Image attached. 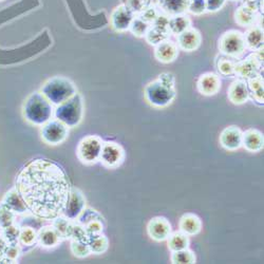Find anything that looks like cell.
<instances>
[{
    "mask_svg": "<svg viewBox=\"0 0 264 264\" xmlns=\"http://www.w3.org/2000/svg\"><path fill=\"white\" fill-rule=\"evenodd\" d=\"M70 250L76 258L84 259L89 257L91 255V251L88 242L85 241H77V240H71Z\"/></svg>",
    "mask_w": 264,
    "mask_h": 264,
    "instance_id": "28",
    "label": "cell"
},
{
    "mask_svg": "<svg viewBox=\"0 0 264 264\" xmlns=\"http://www.w3.org/2000/svg\"><path fill=\"white\" fill-rule=\"evenodd\" d=\"M2 203L11 209L16 214H22L29 211L25 200L16 187L12 188L4 195Z\"/></svg>",
    "mask_w": 264,
    "mask_h": 264,
    "instance_id": "16",
    "label": "cell"
},
{
    "mask_svg": "<svg viewBox=\"0 0 264 264\" xmlns=\"http://www.w3.org/2000/svg\"><path fill=\"white\" fill-rule=\"evenodd\" d=\"M242 147L252 154H257L264 147V135L257 129H249L243 132Z\"/></svg>",
    "mask_w": 264,
    "mask_h": 264,
    "instance_id": "13",
    "label": "cell"
},
{
    "mask_svg": "<svg viewBox=\"0 0 264 264\" xmlns=\"http://www.w3.org/2000/svg\"><path fill=\"white\" fill-rule=\"evenodd\" d=\"M86 209V198L81 190L77 188H71L66 209L63 211V215L69 220H77L81 213Z\"/></svg>",
    "mask_w": 264,
    "mask_h": 264,
    "instance_id": "11",
    "label": "cell"
},
{
    "mask_svg": "<svg viewBox=\"0 0 264 264\" xmlns=\"http://www.w3.org/2000/svg\"><path fill=\"white\" fill-rule=\"evenodd\" d=\"M61 237L53 225L43 226L37 231V243L44 249H54L61 242Z\"/></svg>",
    "mask_w": 264,
    "mask_h": 264,
    "instance_id": "14",
    "label": "cell"
},
{
    "mask_svg": "<svg viewBox=\"0 0 264 264\" xmlns=\"http://www.w3.org/2000/svg\"><path fill=\"white\" fill-rule=\"evenodd\" d=\"M15 187L29 211L45 221H52L63 213L71 190L62 167L44 158L34 159L23 168Z\"/></svg>",
    "mask_w": 264,
    "mask_h": 264,
    "instance_id": "1",
    "label": "cell"
},
{
    "mask_svg": "<svg viewBox=\"0 0 264 264\" xmlns=\"http://www.w3.org/2000/svg\"><path fill=\"white\" fill-rule=\"evenodd\" d=\"M131 30H132V33L134 35H137L139 37H142L146 34V31H147V26L145 25V23L142 22V21H135L132 27H131Z\"/></svg>",
    "mask_w": 264,
    "mask_h": 264,
    "instance_id": "39",
    "label": "cell"
},
{
    "mask_svg": "<svg viewBox=\"0 0 264 264\" xmlns=\"http://www.w3.org/2000/svg\"><path fill=\"white\" fill-rule=\"evenodd\" d=\"M189 22L187 19L184 18H175L170 22V30L174 34H181L185 32L188 28Z\"/></svg>",
    "mask_w": 264,
    "mask_h": 264,
    "instance_id": "37",
    "label": "cell"
},
{
    "mask_svg": "<svg viewBox=\"0 0 264 264\" xmlns=\"http://www.w3.org/2000/svg\"><path fill=\"white\" fill-rule=\"evenodd\" d=\"M7 245H9V243H7V241L3 238V236L0 234V257H4V252Z\"/></svg>",
    "mask_w": 264,
    "mask_h": 264,
    "instance_id": "40",
    "label": "cell"
},
{
    "mask_svg": "<svg viewBox=\"0 0 264 264\" xmlns=\"http://www.w3.org/2000/svg\"><path fill=\"white\" fill-rule=\"evenodd\" d=\"M145 98L154 107L169 106L175 98L173 76L169 73H163L158 81L148 84L145 89Z\"/></svg>",
    "mask_w": 264,
    "mask_h": 264,
    "instance_id": "2",
    "label": "cell"
},
{
    "mask_svg": "<svg viewBox=\"0 0 264 264\" xmlns=\"http://www.w3.org/2000/svg\"><path fill=\"white\" fill-rule=\"evenodd\" d=\"M18 243L21 246H33L37 243V231L31 226H23L20 228Z\"/></svg>",
    "mask_w": 264,
    "mask_h": 264,
    "instance_id": "25",
    "label": "cell"
},
{
    "mask_svg": "<svg viewBox=\"0 0 264 264\" xmlns=\"http://www.w3.org/2000/svg\"><path fill=\"white\" fill-rule=\"evenodd\" d=\"M125 161V150L121 144L113 141L104 142L100 162L108 169H115Z\"/></svg>",
    "mask_w": 264,
    "mask_h": 264,
    "instance_id": "8",
    "label": "cell"
},
{
    "mask_svg": "<svg viewBox=\"0 0 264 264\" xmlns=\"http://www.w3.org/2000/svg\"><path fill=\"white\" fill-rule=\"evenodd\" d=\"M178 43L183 50L188 52L195 51L199 48L200 43H201V37H200V34L197 31L186 30L185 32H183V33L179 35Z\"/></svg>",
    "mask_w": 264,
    "mask_h": 264,
    "instance_id": "20",
    "label": "cell"
},
{
    "mask_svg": "<svg viewBox=\"0 0 264 264\" xmlns=\"http://www.w3.org/2000/svg\"><path fill=\"white\" fill-rule=\"evenodd\" d=\"M228 99L236 105L244 104L249 99V89L247 85L243 81H237L231 84L228 90Z\"/></svg>",
    "mask_w": 264,
    "mask_h": 264,
    "instance_id": "19",
    "label": "cell"
},
{
    "mask_svg": "<svg viewBox=\"0 0 264 264\" xmlns=\"http://www.w3.org/2000/svg\"><path fill=\"white\" fill-rule=\"evenodd\" d=\"M94 219H101V220H104L103 217H102V214L97 211H94L92 209H86L84 210V211L81 213V215H79L77 221L78 222H81L83 225L84 224H86L87 222H89L91 220H94Z\"/></svg>",
    "mask_w": 264,
    "mask_h": 264,
    "instance_id": "36",
    "label": "cell"
},
{
    "mask_svg": "<svg viewBox=\"0 0 264 264\" xmlns=\"http://www.w3.org/2000/svg\"><path fill=\"white\" fill-rule=\"evenodd\" d=\"M244 37L239 32H229L220 41V49L230 56H240L245 51Z\"/></svg>",
    "mask_w": 264,
    "mask_h": 264,
    "instance_id": "9",
    "label": "cell"
},
{
    "mask_svg": "<svg viewBox=\"0 0 264 264\" xmlns=\"http://www.w3.org/2000/svg\"><path fill=\"white\" fill-rule=\"evenodd\" d=\"M245 46L250 48L251 50H258L263 45V34L261 30L253 29L247 32L246 37L244 38Z\"/></svg>",
    "mask_w": 264,
    "mask_h": 264,
    "instance_id": "26",
    "label": "cell"
},
{
    "mask_svg": "<svg viewBox=\"0 0 264 264\" xmlns=\"http://www.w3.org/2000/svg\"><path fill=\"white\" fill-rule=\"evenodd\" d=\"M20 226L18 224H12L9 227H5L1 229V235L6 240L7 243H18L19 234H20Z\"/></svg>",
    "mask_w": 264,
    "mask_h": 264,
    "instance_id": "31",
    "label": "cell"
},
{
    "mask_svg": "<svg viewBox=\"0 0 264 264\" xmlns=\"http://www.w3.org/2000/svg\"><path fill=\"white\" fill-rule=\"evenodd\" d=\"M155 55L158 61L164 63L171 62L178 56V47L172 42L165 41L158 45V47L156 48Z\"/></svg>",
    "mask_w": 264,
    "mask_h": 264,
    "instance_id": "18",
    "label": "cell"
},
{
    "mask_svg": "<svg viewBox=\"0 0 264 264\" xmlns=\"http://www.w3.org/2000/svg\"><path fill=\"white\" fill-rule=\"evenodd\" d=\"M259 62H260V58L256 57V56H251V57L239 63V65L236 67L235 71L239 75H241L243 77H255L256 73H257V71L259 69Z\"/></svg>",
    "mask_w": 264,
    "mask_h": 264,
    "instance_id": "22",
    "label": "cell"
},
{
    "mask_svg": "<svg viewBox=\"0 0 264 264\" xmlns=\"http://www.w3.org/2000/svg\"><path fill=\"white\" fill-rule=\"evenodd\" d=\"M53 115L52 104L43 93H33L23 105V116L26 121L34 126L42 127L49 122Z\"/></svg>",
    "mask_w": 264,
    "mask_h": 264,
    "instance_id": "3",
    "label": "cell"
},
{
    "mask_svg": "<svg viewBox=\"0 0 264 264\" xmlns=\"http://www.w3.org/2000/svg\"><path fill=\"white\" fill-rule=\"evenodd\" d=\"M171 233V224L164 217H155L147 224V234L156 242L166 241Z\"/></svg>",
    "mask_w": 264,
    "mask_h": 264,
    "instance_id": "10",
    "label": "cell"
},
{
    "mask_svg": "<svg viewBox=\"0 0 264 264\" xmlns=\"http://www.w3.org/2000/svg\"><path fill=\"white\" fill-rule=\"evenodd\" d=\"M166 241H167L168 250H169L171 253L189 249V244H190L189 237L184 233H182V231H175V233H171Z\"/></svg>",
    "mask_w": 264,
    "mask_h": 264,
    "instance_id": "21",
    "label": "cell"
},
{
    "mask_svg": "<svg viewBox=\"0 0 264 264\" xmlns=\"http://www.w3.org/2000/svg\"><path fill=\"white\" fill-rule=\"evenodd\" d=\"M104 141L98 135H88L78 143L76 149L77 158L85 165H93L100 162Z\"/></svg>",
    "mask_w": 264,
    "mask_h": 264,
    "instance_id": "6",
    "label": "cell"
},
{
    "mask_svg": "<svg viewBox=\"0 0 264 264\" xmlns=\"http://www.w3.org/2000/svg\"><path fill=\"white\" fill-rule=\"evenodd\" d=\"M20 254H21L20 244L19 243H10L5 249L4 257L7 260H10L12 263H15L16 261L18 260Z\"/></svg>",
    "mask_w": 264,
    "mask_h": 264,
    "instance_id": "34",
    "label": "cell"
},
{
    "mask_svg": "<svg viewBox=\"0 0 264 264\" xmlns=\"http://www.w3.org/2000/svg\"><path fill=\"white\" fill-rule=\"evenodd\" d=\"M179 228L180 231L188 237L197 236L202 230V221L197 214L187 212L181 217L179 221Z\"/></svg>",
    "mask_w": 264,
    "mask_h": 264,
    "instance_id": "15",
    "label": "cell"
},
{
    "mask_svg": "<svg viewBox=\"0 0 264 264\" xmlns=\"http://www.w3.org/2000/svg\"><path fill=\"white\" fill-rule=\"evenodd\" d=\"M69 137V127L58 119H50L42 126L41 138L47 145L57 146L65 142Z\"/></svg>",
    "mask_w": 264,
    "mask_h": 264,
    "instance_id": "7",
    "label": "cell"
},
{
    "mask_svg": "<svg viewBox=\"0 0 264 264\" xmlns=\"http://www.w3.org/2000/svg\"><path fill=\"white\" fill-rule=\"evenodd\" d=\"M242 137L243 132L237 126L226 127L220 134V145L227 151H237L242 147Z\"/></svg>",
    "mask_w": 264,
    "mask_h": 264,
    "instance_id": "12",
    "label": "cell"
},
{
    "mask_svg": "<svg viewBox=\"0 0 264 264\" xmlns=\"http://www.w3.org/2000/svg\"><path fill=\"white\" fill-rule=\"evenodd\" d=\"M170 261L172 264H194L197 261L196 255L189 249L172 252Z\"/></svg>",
    "mask_w": 264,
    "mask_h": 264,
    "instance_id": "24",
    "label": "cell"
},
{
    "mask_svg": "<svg viewBox=\"0 0 264 264\" xmlns=\"http://www.w3.org/2000/svg\"><path fill=\"white\" fill-rule=\"evenodd\" d=\"M168 5L171 7V11H178L182 6V0H168Z\"/></svg>",
    "mask_w": 264,
    "mask_h": 264,
    "instance_id": "41",
    "label": "cell"
},
{
    "mask_svg": "<svg viewBox=\"0 0 264 264\" xmlns=\"http://www.w3.org/2000/svg\"><path fill=\"white\" fill-rule=\"evenodd\" d=\"M113 26L117 31H125L130 26V16L126 13H119L114 17Z\"/></svg>",
    "mask_w": 264,
    "mask_h": 264,
    "instance_id": "35",
    "label": "cell"
},
{
    "mask_svg": "<svg viewBox=\"0 0 264 264\" xmlns=\"http://www.w3.org/2000/svg\"><path fill=\"white\" fill-rule=\"evenodd\" d=\"M16 213L2 202L0 203V229L9 227L16 223Z\"/></svg>",
    "mask_w": 264,
    "mask_h": 264,
    "instance_id": "30",
    "label": "cell"
},
{
    "mask_svg": "<svg viewBox=\"0 0 264 264\" xmlns=\"http://www.w3.org/2000/svg\"><path fill=\"white\" fill-rule=\"evenodd\" d=\"M42 93L52 105L58 106L76 94V89L68 78L53 77L48 81L42 89Z\"/></svg>",
    "mask_w": 264,
    "mask_h": 264,
    "instance_id": "4",
    "label": "cell"
},
{
    "mask_svg": "<svg viewBox=\"0 0 264 264\" xmlns=\"http://www.w3.org/2000/svg\"><path fill=\"white\" fill-rule=\"evenodd\" d=\"M235 65L231 61L228 60H222L219 65V70L222 74L224 75H230L235 72Z\"/></svg>",
    "mask_w": 264,
    "mask_h": 264,
    "instance_id": "38",
    "label": "cell"
},
{
    "mask_svg": "<svg viewBox=\"0 0 264 264\" xmlns=\"http://www.w3.org/2000/svg\"><path fill=\"white\" fill-rule=\"evenodd\" d=\"M84 226L87 231L88 238L91 236L103 234V231H104V223H103V220L101 219L91 220L89 222H87L86 224H84Z\"/></svg>",
    "mask_w": 264,
    "mask_h": 264,
    "instance_id": "32",
    "label": "cell"
},
{
    "mask_svg": "<svg viewBox=\"0 0 264 264\" xmlns=\"http://www.w3.org/2000/svg\"><path fill=\"white\" fill-rule=\"evenodd\" d=\"M88 244H89L91 254L102 255L107 252L109 247V240L104 234H100L88 238Z\"/></svg>",
    "mask_w": 264,
    "mask_h": 264,
    "instance_id": "23",
    "label": "cell"
},
{
    "mask_svg": "<svg viewBox=\"0 0 264 264\" xmlns=\"http://www.w3.org/2000/svg\"><path fill=\"white\" fill-rule=\"evenodd\" d=\"M70 240H77V241L88 242V235L85 226L77 220L71 221L69 228V238Z\"/></svg>",
    "mask_w": 264,
    "mask_h": 264,
    "instance_id": "27",
    "label": "cell"
},
{
    "mask_svg": "<svg viewBox=\"0 0 264 264\" xmlns=\"http://www.w3.org/2000/svg\"><path fill=\"white\" fill-rule=\"evenodd\" d=\"M251 90L254 99L260 104H263V81L261 78H254L250 82Z\"/></svg>",
    "mask_w": 264,
    "mask_h": 264,
    "instance_id": "33",
    "label": "cell"
},
{
    "mask_svg": "<svg viewBox=\"0 0 264 264\" xmlns=\"http://www.w3.org/2000/svg\"><path fill=\"white\" fill-rule=\"evenodd\" d=\"M221 88V82L217 75L206 73L200 77L198 82V89L204 95H213Z\"/></svg>",
    "mask_w": 264,
    "mask_h": 264,
    "instance_id": "17",
    "label": "cell"
},
{
    "mask_svg": "<svg viewBox=\"0 0 264 264\" xmlns=\"http://www.w3.org/2000/svg\"><path fill=\"white\" fill-rule=\"evenodd\" d=\"M54 115L56 119L69 128L78 126L84 116V104L81 95L76 93L71 99L58 105L54 111Z\"/></svg>",
    "mask_w": 264,
    "mask_h": 264,
    "instance_id": "5",
    "label": "cell"
},
{
    "mask_svg": "<svg viewBox=\"0 0 264 264\" xmlns=\"http://www.w3.org/2000/svg\"><path fill=\"white\" fill-rule=\"evenodd\" d=\"M71 220H69L63 214L58 215L57 218L52 220V225L56 229V231L59 234L61 239H68L69 238V228H70Z\"/></svg>",
    "mask_w": 264,
    "mask_h": 264,
    "instance_id": "29",
    "label": "cell"
}]
</instances>
